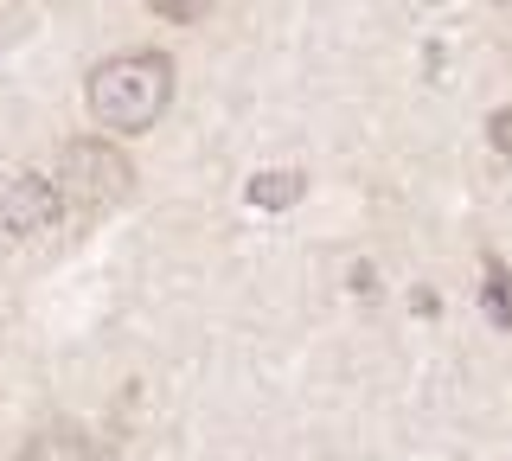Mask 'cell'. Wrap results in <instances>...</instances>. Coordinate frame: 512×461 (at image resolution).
Wrapping results in <instances>:
<instances>
[{
  "label": "cell",
  "mask_w": 512,
  "mask_h": 461,
  "mask_svg": "<svg viewBox=\"0 0 512 461\" xmlns=\"http://www.w3.org/2000/svg\"><path fill=\"white\" fill-rule=\"evenodd\" d=\"M173 103V58L167 52H122L90 71V116L116 135H141Z\"/></svg>",
  "instance_id": "cell-1"
},
{
  "label": "cell",
  "mask_w": 512,
  "mask_h": 461,
  "mask_svg": "<svg viewBox=\"0 0 512 461\" xmlns=\"http://www.w3.org/2000/svg\"><path fill=\"white\" fill-rule=\"evenodd\" d=\"M58 205L77 218H96L109 212V205L128 199V186H135V167H128L122 148H109V141H71V148L58 154Z\"/></svg>",
  "instance_id": "cell-2"
},
{
  "label": "cell",
  "mask_w": 512,
  "mask_h": 461,
  "mask_svg": "<svg viewBox=\"0 0 512 461\" xmlns=\"http://www.w3.org/2000/svg\"><path fill=\"white\" fill-rule=\"evenodd\" d=\"M58 218H64V205H58V186L45 180V173L7 180V193H0V225L13 237H39V231H52Z\"/></svg>",
  "instance_id": "cell-3"
},
{
  "label": "cell",
  "mask_w": 512,
  "mask_h": 461,
  "mask_svg": "<svg viewBox=\"0 0 512 461\" xmlns=\"http://www.w3.org/2000/svg\"><path fill=\"white\" fill-rule=\"evenodd\" d=\"M13 461H96V449H90L84 429H71V423H45Z\"/></svg>",
  "instance_id": "cell-4"
},
{
  "label": "cell",
  "mask_w": 512,
  "mask_h": 461,
  "mask_svg": "<svg viewBox=\"0 0 512 461\" xmlns=\"http://www.w3.org/2000/svg\"><path fill=\"white\" fill-rule=\"evenodd\" d=\"M301 193H308V180H301V173H288V167H269V173H256V180L244 186V199L256 205V212H288Z\"/></svg>",
  "instance_id": "cell-5"
},
{
  "label": "cell",
  "mask_w": 512,
  "mask_h": 461,
  "mask_svg": "<svg viewBox=\"0 0 512 461\" xmlns=\"http://www.w3.org/2000/svg\"><path fill=\"white\" fill-rule=\"evenodd\" d=\"M480 308H487V321L512 333V269L506 263H487V282H480Z\"/></svg>",
  "instance_id": "cell-6"
},
{
  "label": "cell",
  "mask_w": 512,
  "mask_h": 461,
  "mask_svg": "<svg viewBox=\"0 0 512 461\" xmlns=\"http://www.w3.org/2000/svg\"><path fill=\"white\" fill-rule=\"evenodd\" d=\"M148 7L160 13V20H173V26H192V20H205L212 0H148Z\"/></svg>",
  "instance_id": "cell-7"
},
{
  "label": "cell",
  "mask_w": 512,
  "mask_h": 461,
  "mask_svg": "<svg viewBox=\"0 0 512 461\" xmlns=\"http://www.w3.org/2000/svg\"><path fill=\"white\" fill-rule=\"evenodd\" d=\"M487 141H493V154H512V109H493L487 116Z\"/></svg>",
  "instance_id": "cell-8"
}]
</instances>
